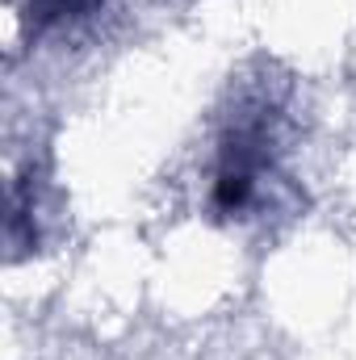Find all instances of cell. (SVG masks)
Instances as JSON below:
<instances>
[{
	"mask_svg": "<svg viewBox=\"0 0 356 360\" xmlns=\"http://www.w3.org/2000/svg\"><path fill=\"white\" fill-rule=\"evenodd\" d=\"M268 168H272V139H268L265 122H235L222 134L218 147V168L210 184V210L218 218H239L252 210V201L260 197Z\"/></svg>",
	"mask_w": 356,
	"mask_h": 360,
	"instance_id": "obj_1",
	"label": "cell"
},
{
	"mask_svg": "<svg viewBox=\"0 0 356 360\" xmlns=\"http://www.w3.org/2000/svg\"><path fill=\"white\" fill-rule=\"evenodd\" d=\"M101 4L105 0H25L21 21H25V30L46 34V30H63L72 21H84L92 13H101Z\"/></svg>",
	"mask_w": 356,
	"mask_h": 360,
	"instance_id": "obj_2",
	"label": "cell"
}]
</instances>
